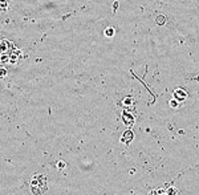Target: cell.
Returning <instances> with one entry per match:
<instances>
[{
	"label": "cell",
	"mask_w": 199,
	"mask_h": 195,
	"mask_svg": "<svg viewBox=\"0 0 199 195\" xmlns=\"http://www.w3.org/2000/svg\"><path fill=\"white\" fill-rule=\"evenodd\" d=\"M57 167H59V169H64L65 167V162L64 161H60L59 163H57Z\"/></svg>",
	"instance_id": "7"
},
{
	"label": "cell",
	"mask_w": 199,
	"mask_h": 195,
	"mask_svg": "<svg viewBox=\"0 0 199 195\" xmlns=\"http://www.w3.org/2000/svg\"><path fill=\"white\" fill-rule=\"evenodd\" d=\"M23 58V53L11 40H0V67H15Z\"/></svg>",
	"instance_id": "1"
},
{
	"label": "cell",
	"mask_w": 199,
	"mask_h": 195,
	"mask_svg": "<svg viewBox=\"0 0 199 195\" xmlns=\"http://www.w3.org/2000/svg\"><path fill=\"white\" fill-rule=\"evenodd\" d=\"M8 7V2L7 0H0V11H5Z\"/></svg>",
	"instance_id": "4"
},
{
	"label": "cell",
	"mask_w": 199,
	"mask_h": 195,
	"mask_svg": "<svg viewBox=\"0 0 199 195\" xmlns=\"http://www.w3.org/2000/svg\"><path fill=\"white\" fill-rule=\"evenodd\" d=\"M187 98V93L184 92L183 89H178V90H175V93H174V100L177 101H183V100H186Z\"/></svg>",
	"instance_id": "3"
},
{
	"label": "cell",
	"mask_w": 199,
	"mask_h": 195,
	"mask_svg": "<svg viewBox=\"0 0 199 195\" xmlns=\"http://www.w3.org/2000/svg\"><path fill=\"white\" fill-rule=\"evenodd\" d=\"M5 75H7V69H5V68H3V67H0V78L5 77Z\"/></svg>",
	"instance_id": "6"
},
{
	"label": "cell",
	"mask_w": 199,
	"mask_h": 195,
	"mask_svg": "<svg viewBox=\"0 0 199 195\" xmlns=\"http://www.w3.org/2000/svg\"><path fill=\"white\" fill-rule=\"evenodd\" d=\"M105 35H106L108 37H112V36L114 35V29L113 28H106L105 29Z\"/></svg>",
	"instance_id": "5"
},
{
	"label": "cell",
	"mask_w": 199,
	"mask_h": 195,
	"mask_svg": "<svg viewBox=\"0 0 199 195\" xmlns=\"http://www.w3.org/2000/svg\"><path fill=\"white\" fill-rule=\"evenodd\" d=\"M29 189L35 195H41L44 194L46 189H48V182L44 174H37L32 175V178L29 179Z\"/></svg>",
	"instance_id": "2"
}]
</instances>
